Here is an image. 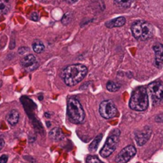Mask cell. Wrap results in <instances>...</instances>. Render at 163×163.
Segmentation results:
<instances>
[{"mask_svg":"<svg viewBox=\"0 0 163 163\" xmlns=\"http://www.w3.org/2000/svg\"><path fill=\"white\" fill-rule=\"evenodd\" d=\"M66 2L69 4H73L77 2V0H66Z\"/></svg>","mask_w":163,"mask_h":163,"instance_id":"484cf974","label":"cell"},{"mask_svg":"<svg viewBox=\"0 0 163 163\" xmlns=\"http://www.w3.org/2000/svg\"><path fill=\"white\" fill-rule=\"evenodd\" d=\"M153 49L155 53V65L158 68L163 67V45L162 44H155L153 46Z\"/></svg>","mask_w":163,"mask_h":163,"instance_id":"8fae6325","label":"cell"},{"mask_svg":"<svg viewBox=\"0 0 163 163\" xmlns=\"http://www.w3.org/2000/svg\"><path fill=\"white\" fill-rule=\"evenodd\" d=\"M67 113L72 123L80 124L84 119V111L80 101L75 97H70L67 101Z\"/></svg>","mask_w":163,"mask_h":163,"instance_id":"3957f363","label":"cell"},{"mask_svg":"<svg viewBox=\"0 0 163 163\" xmlns=\"http://www.w3.org/2000/svg\"><path fill=\"white\" fill-rule=\"evenodd\" d=\"M86 163H103L97 156L88 155L86 158Z\"/></svg>","mask_w":163,"mask_h":163,"instance_id":"ffe728a7","label":"cell"},{"mask_svg":"<svg viewBox=\"0 0 163 163\" xmlns=\"http://www.w3.org/2000/svg\"><path fill=\"white\" fill-rule=\"evenodd\" d=\"M135 0H115V3L117 4L119 7L123 8H127L133 3Z\"/></svg>","mask_w":163,"mask_h":163,"instance_id":"ac0fdd59","label":"cell"},{"mask_svg":"<svg viewBox=\"0 0 163 163\" xmlns=\"http://www.w3.org/2000/svg\"><path fill=\"white\" fill-rule=\"evenodd\" d=\"M131 30L133 37L138 41H146L151 38L154 34V29L151 24L145 21H138L134 23Z\"/></svg>","mask_w":163,"mask_h":163,"instance_id":"277c9868","label":"cell"},{"mask_svg":"<svg viewBox=\"0 0 163 163\" xmlns=\"http://www.w3.org/2000/svg\"><path fill=\"white\" fill-rule=\"evenodd\" d=\"M11 9V3L9 0H0V17L7 15Z\"/></svg>","mask_w":163,"mask_h":163,"instance_id":"9a60e30c","label":"cell"},{"mask_svg":"<svg viewBox=\"0 0 163 163\" xmlns=\"http://www.w3.org/2000/svg\"><path fill=\"white\" fill-rule=\"evenodd\" d=\"M49 137L52 138L53 140L55 141H61L64 139V135L61 131V130L58 127L53 128L52 131L49 132Z\"/></svg>","mask_w":163,"mask_h":163,"instance_id":"5bb4252c","label":"cell"},{"mask_svg":"<svg viewBox=\"0 0 163 163\" xmlns=\"http://www.w3.org/2000/svg\"><path fill=\"white\" fill-rule=\"evenodd\" d=\"M102 137H103L102 135H97V136L95 137V139H93V141L91 142V143H90V145H89V146H88L89 151L94 152L97 150L100 141L102 139Z\"/></svg>","mask_w":163,"mask_h":163,"instance_id":"2e32d148","label":"cell"},{"mask_svg":"<svg viewBox=\"0 0 163 163\" xmlns=\"http://www.w3.org/2000/svg\"><path fill=\"white\" fill-rule=\"evenodd\" d=\"M28 51V49L27 48H25V47H22L19 49V53L20 55H24L25 53H27Z\"/></svg>","mask_w":163,"mask_h":163,"instance_id":"cb8c5ba5","label":"cell"},{"mask_svg":"<svg viewBox=\"0 0 163 163\" xmlns=\"http://www.w3.org/2000/svg\"><path fill=\"white\" fill-rule=\"evenodd\" d=\"M120 86L115 82L113 81H109L108 83H107V89L108 91H111V92H115V91H117L119 90Z\"/></svg>","mask_w":163,"mask_h":163,"instance_id":"d6986e66","label":"cell"},{"mask_svg":"<svg viewBox=\"0 0 163 163\" xmlns=\"http://www.w3.org/2000/svg\"><path fill=\"white\" fill-rule=\"evenodd\" d=\"M126 23V19L124 17H119L116 19L111 20L106 23V27L108 28H114V27H123Z\"/></svg>","mask_w":163,"mask_h":163,"instance_id":"4fadbf2b","label":"cell"},{"mask_svg":"<svg viewBox=\"0 0 163 163\" xmlns=\"http://www.w3.org/2000/svg\"><path fill=\"white\" fill-rule=\"evenodd\" d=\"M99 112L103 118L109 119L114 118L117 114V108L114 102L111 99L103 100L100 103L99 107Z\"/></svg>","mask_w":163,"mask_h":163,"instance_id":"52a82bcc","label":"cell"},{"mask_svg":"<svg viewBox=\"0 0 163 163\" xmlns=\"http://www.w3.org/2000/svg\"><path fill=\"white\" fill-rule=\"evenodd\" d=\"M136 154V149L132 145L124 147L115 157L116 163H127Z\"/></svg>","mask_w":163,"mask_h":163,"instance_id":"ba28073f","label":"cell"},{"mask_svg":"<svg viewBox=\"0 0 163 163\" xmlns=\"http://www.w3.org/2000/svg\"><path fill=\"white\" fill-rule=\"evenodd\" d=\"M21 65L28 72H33L38 67V62L32 54H28L21 60Z\"/></svg>","mask_w":163,"mask_h":163,"instance_id":"9c48e42d","label":"cell"},{"mask_svg":"<svg viewBox=\"0 0 163 163\" xmlns=\"http://www.w3.org/2000/svg\"><path fill=\"white\" fill-rule=\"evenodd\" d=\"M119 136H120L119 130L115 129L112 131L99 152L100 155L102 156L103 158H107L111 154H112V153L115 150L118 143L119 142Z\"/></svg>","mask_w":163,"mask_h":163,"instance_id":"5b68a950","label":"cell"},{"mask_svg":"<svg viewBox=\"0 0 163 163\" xmlns=\"http://www.w3.org/2000/svg\"><path fill=\"white\" fill-rule=\"evenodd\" d=\"M149 105L147 91L144 87H137L132 92L129 102L131 109L136 111L146 110Z\"/></svg>","mask_w":163,"mask_h":163,"instance_id":"7a4b0ae2","label":"cell"},{"mask_svg":"<svg viewBox=\"0 0 163 163\" xmlns=\"http://www.w3.org/2000/svg\"><path fill=\"white\" fill-rule=\"evenodd\" d=\"M4 146H5V141L3 138H0V151L4 147Z\"/></svg>","mask_w":163,"mask_h":163,"instance_id":"d4e9b609","label":"cell"},{"mask_svg":"<svg viewBox=\"0 0 163 163\" xmlns=\"http://www.w3.org/2000/svg\"><path fill=\"white\" fill-rule=\"evenodd\" d=\"M8 161V156L7 154H3L0 157V163H7Z\"/></svg>","mask_w":163,"mask_h":163,"instance_id":"603a6c76","label":"cell"},{"mask_svg":"<svg viewBox=\"0 0 163 163\" xmlns=\"http://www.w3.org/2000/svg\"><path fill=\"white\" fill-rule=\"evenodd\" d=\"M149 95L154 104L163 103V83L161 81H154L147 87Z\"/></svg>","mask_w":163,"mask_h":163,"instance_id":"8992f818","label":"cell"},{"mask_svg":"<svg viewBox=\"0 0 163 163\" xmlns=\"http://www.w3.org/2000/svg\"><path fill=\"white\" fill-rule=\"evenodd\" d=\"M32 47H33V49H34V51L36 53H41L45 50L44 44L42 42H40V41H37V42H34Z\"/></svg>","mask_w":163,"mask_h":163,"instance_id":"e0dca14e","label":"cell"},{"mask_svg":"<svg viewBox=\"0 0 163 163\" xmlns=\"http://www.w3.org/2000/svg\"><path fill=\"white\" fill-rule=\"evenodd\" d=\"M71 14L70 13H66L64 17H63V19L61 20V23H63V24H65V25H68V23L71 22Z\"/></svg>","mask_w":163,"mask_h":163,"instance_id":"44dd1931","label":"cell"},{"mask_svg":"<svg viewBox=\"0 0 163 163\" xmlns=\"http://www.w3.org/2000/svg\"><path fill=\"white\" fill-rule=\"evenodd\" d=\"M19 120V112L15 109L11 110L7 115V121L11 126H15Z\"/></svg>","mask_w":163,"mask_h":163,"instance_id":"7c38bea8","label":"cell"},{"mask_svg":"<svg viewBox=\"0 0 163 163\" xmlns=\"http://www.w3.org/2000/svg\"><path fill=\"white\" fill-rule=\"evenodd\" d=\"M151 128L147 126L139 131L138 132L135 133V141H136L137 144L140 146L146 144L151 135Z\"/></svg>","mask_w":163,"mask_h":163,"instance_id":"30bf717a","label":"cell"},{"mask_svg":"<svg viewBox=\"0 0 163 163\" xmlns=\"http://www.w3.org/2000/svg\"><path fill=\"white\" fill-rule=\"evenodd\" d=\"M87 73V68L82 64L67 66L62 72V79L68 86H74L83 80Z\"/></svg>","mask_w":163,"mask_h":163,"instance_id":"6da1fadb","label":"cell"},{"mask_svg":"<svg viewBox=\"0 0 163 163\" xmlns=\"http://www.w3.org/2000/svg\"><path fill=\"white\" fill-rule=\"evenodd\" d=\"M30 19H32L33 21H38V19H39V15H38V14L37 12H33L32 14H31L30 15Z\"/></svg>","mask_w":163,"mask_h":163,"instance_id":"7402d4cb","label":"cell"}]
</instances>
